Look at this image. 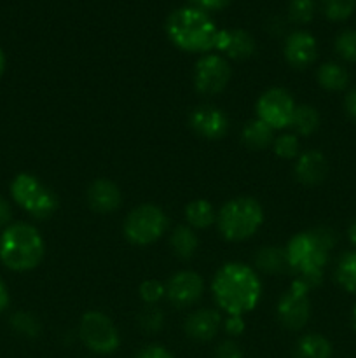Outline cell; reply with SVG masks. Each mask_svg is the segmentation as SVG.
<instances>
[{"mask_svg": "<svg viewBox=\"0 0 356 358\" xmlns=\"http://www.w3.org/2000/svg\"><path fill=\"white\" fill-rule=\"evenodd\" d=\"M215 49L230 59H248L255 52V38L243 28L220 30Z\"/></svg>", "mask_w": 356, "mask_h": 358, "instance_id": "16", "label": "cell"}, {"mask_svg": "<svg viewBox=\"0 0 356 358\" xmlns=\"http://www.w3.org/2000/svg\"><path fill=\"white\" fill-rule=\"evenodd\" d=\"M232 70L229 62L220 55H202L194 69V86L205 96L222 93L229 84Z\"/></svg>", "mask_w": 356, "mask_h": 358, "instance_id": "11", "label": "cell"}, {"mask_svg": "<svg viewBox=\"0 0 356 358\" xmlns=\"http://www.w3.org/2000/svg\"><path fill=\"white\" fill-rule=\"evenodd\" d=\"M318 84L327 91H344L349 86V72L335 62L323 63L316 72Z\"/></svg>", "mask_w": 356, "mask_h": 358, "instance_id": "22", "label": "cell"}, {"mask_svg": "<svg viewBox=\"0 0 356 358\" xmlns=\"http://www.w3.org/2000/svg\"><path fill=\"white\" fill-rule=\"evenodd\" d=\"M295 178L304 185H320L328 177V159L320 150H307L297 157Z\"/></svg>", "mask_w": 356, "mask_h": 358, "instance_id": "18", "label": "cell"}, {"mask_svg": "<svg viewBox=\"0 0 356 358\" xmlns=\"http://www.w3.org/2000/svg\"><path fill=\"white\" fill-rule=\"evenodd\" d=\"M10 196L34 219L45 220L58 210V198L35 175L20 173L10 182Z\"/></svg>", "mask_w": 356, "mask_h": 358, "instance_id": "6", "label": "cell"}, {"mask_svg": "<svg viewBox=\"0 0 356 358\" xmlns=\"http://www.w3.org/2000/svg\"><path fill=\"white\" fill-rule=\"evenodd\" d=\"M168 229V215L161 206L143 203L128 213L124 220V236L129 243L147 247L164 236Z\"/></svg>", "mask_w": 356, "mask_h": 358, "instance_id": "7", "label": "cell"}, {"mask_svg": "<svg viewBox=\"0 0 356 358\" xmlns=\"http://www.w3.org/2000/svg\"><path fill=\"white\" fill-rule=\"evenodd\" d=\"M166 35L178 49L185 52L208 55L216 45L218 28L208 13L194 6L173 10L166 20Z\"/></svg>", "mask_w": 356, "mask_h": 358, "instance_id": "3", "label": "cell"}, {"mask_svg": "<svg viewBox=\"0 0 356 358\" xmlns=\"http://www.w3.org/2000/svg\"><path fill=\"white\" fill-rule=\"evenodd\" d=\"M335 52L344 62L356 63V30H344L335 37Z\"/></svg>", "mask_w": 356, "mask_h": 358, "instance_id": "31", "label": "cell"}, {"mask_svg": "<svg viewBox=\"0 0 356 358\" xmlns=\"http://www.w3.org/2000/svg\"><path fill=\"white\" fill-rule=\"evenodd\" d=\"M3 70H6V55H3V51L0 49V77H2Z\"/></svg>", "mask_w": 356, "mask_h": 358, "instance_id": "42", "label": "cell"}, {"mask_svg": "<svg viewBox=\"0 0 356 358\" xmlns=\"http://www.w3.org/2000/svg\"><path fill=\"white\" fill-rule=\"evenodd\" d=\"M332 353H334L332 343L316 332L302 336L293 350L295 358H332Z\"/></svg>", "mask_w": 356, "mask_h": 358, "instance_id": "20", "label": "cell"}, {"mask_svg": "<svg viewBox=\"0 0 356 358\" xmlns=\"http://www.w3.org/2000/svg\"><path fill=\"white\" fill-rule=\"evenodd\" d=\"M272 150H274L276 156L281 157V159H293V157H299V138H297V135H293V133H285V135L276 136L274 142H272Z\"/></svg>", "mask_w": 356, "mask_h": 358, "instance_id": "29", "label": "cell"}, {"mask_svg": "<svg viewBox=\"0 0 356 358\" xmlns=\"http://www.w3.org/2000/svg\"><path fill=\"white\" fill-rule=\"evenodd\" d=\"M335 243H337V234L327 226L302 231L292 236L285 250L288 269L295 275V280L304 282L309 289L320 285L323 282L325 268Z\"/></svg>", "mask_w": 356, "mask_h": 358, "instance_id": "1", "label": "cell"}, {"mask_svg": "<svg viewBox=\"0 0 356 358\" xmlns=\"http://www.w3.org/2000/svg\"><path fill=\"white\" fill-rule=\"evenodd\" d=\"M295 101L292 94L283 87H271L260 94L255 105L257 119L271 126L272 129H285L292 124Z\"/></svg>", "mask_w": 356, "mask_h": 358, "instance_id": "10", "label": "cell"}, {"mask_svg": "<svg viewBox=\"0 0 356 358\" xmlns=\"http://www.w3.org/2000/svg\"><path fill=\"white\" fill-rule=\"evenodd\" d=\"M255 266L267 275H283L288 271L286 250L281 247H262L255 254Z\"/></svg>", "mask_w": 356, "mask_h": 358, "instance_id": "21", "label": "cell"}, {"mask_svg": "<svg viewBox=\"0 0 356 358\" xmlns=\"http://www.w3.org/2000/svg\"><path fill=\"white\" fill-rule=\"evenodd\" d=\"M212 292L220 310L243 317L257 308L262 297V282L244 262H227L213 276Z\"/></svg>", "mask_w": 356, "mask_h": 358, "instance_id": "2", "label": "cell"}, {"mask_svg": "<svg viewBox=\"0 0 356 358\" xmlns=\"http://www.w3.org/2000/svg\"><path fill=\"white\" fill-rule=\"evenodd\" d=\"M223 329H225L227 334L236 338V336L243 334L244 329H246V324H244L241 315H229V317L225 318V322H223Z\"/></svg>", "mask_w": 356, "mask_h": 358, "instance_id": "34", "label": "cell"}, {"mask_svg": "<svg viewBox=\"0 0 356 358\" xmlns=\"http://www.w3.org/2000/svg\"><path fill=\"white\" fill-rule=\"evenodd\" d=\"M136 358H175V357L171 355V352H168L164 346L150 345V346H145V348L140 350Z\"/></svg>", "mask_w": 356, "mask_h": 358, "instance_id": "36", "label": "cell"}, {"mask_svg": "<svg viewBox=\"0 0 356 358\" xmlns=\"http://www.w3.org/2000/svg\"><path fill=\"white\" fill-rule=\"evenodd\" d=\"M9 301H10L9 290H7L6 282L0 278V313L7 310V306H9Z\"/></svg>", "mask_w": 356, "mask_h": 358, "instance_id": "40", "label": "cell"}, {"mask_svg": "<svg viewBox=\"0 0 356 358\" xmlns=\"http://www.w3.org/2000/svg\"><path fill=\"white\" fill-rule=\"evenodd\" d=\"M344 108H346V114H348L349 117L356 122V87L346 94Z\"/></svg>", "mask_w": 356, "mask_h": 358, "instance_id": "39", "label": "cell"}, {"mask_svg": "<svg viewBox=\"0 0 356 358\" xmlns=\"http://www.w3.org/2000/svg\"><path fill=\"white\" fill-rule=\"evenodd\" d=\"M320 122L321 117L316 107H313V105H297L290 126L295 129L297 135L311 136L318 131Z\"/></svg>", "mask_w": 356, "mask_h": 358, "instance_id": "24", "label": "cell"}, {"mask_svg": "<svg viewBox=\"0 0 356 358\" xmlns=\"http://www.w3.org/2000/svg\"><path fill=\"white\" fill-rule=\"evenodd\" d=\"M215 358H243V352L234 341H223L215 350Z\"/></svg>", "mask_w": 356, "mask_h": 358, "instance_id": "35", "label": "cell"}, {"mask_svg": "<svg viewBox=\"0 0 356 358\" xmlns=\"http://www.w3.org/2000/svg\"><path fill=\"white\" fill-rule=\"evenodd\" d=\"M87 205L96 213H114L122 205V192L108 178H96L87 189Z\"/></svg>", "mask_w": 356, "mask_h": 358, "instance_id": "15", "label": "cell"}, {"mask_svg": "<svg viewBox=\"0 0 356 358\" xmlns=\"http://www.w3.org/2000/svg\"><path fill=\"white\" fill-rule=\"evenodd\" d=\"M309 287L300 280H293L290 289L279 297L276 315L281 322L283 327L288 331H300L306 327L311 317V301H309Z\"/></svg>", "mask_w": 356, "mask_h": 358, "instance_id": "9", "label": "cell"}, {"mask_svg": "<svg viewBox=\"0 0 356 358\" xmlns=\"http://www.w3.org/2000/svg\"><path fill=\"white\" fill-rule=\"evenodd\" d=\"M351 320H353V327L356 329V304L355 308H353V313H351Z\"/></svg>", "mask_w": 356, "mask_h": 358, "instance_id": "43", "label": "cell"}, {"mask_svg": "<svg viewBox=\"0 0 356 358\" xmlns=\"http://www.w3.org/2000/svg\"><path fill=\"white\" fill-rule=\"evenodd\" d=\"M10 220H13V210H10L9 201L0 196V227L6 229L7 226H10Z\"/></svg>", "mask_w": 356, "mask_h": 358, "instance_id": "38", "label": "cell"}, {"mask_svg": "<svg viewBox=\"0 0 356 358\" xmlns=\"http://www.w3.org/2000/svg\"><path fill=\"white\" fill-rule=\"evenodd\" d=\"M316 13V3L314 0H290L288 3V17L297 24L309 23Z\"/></svg>", "mask_w": 356, "mask_h": 358, "instance_id": "30", "label": "cell"}, {"mask_svg": "<svg viewBox=\"0 0 356 358\" xmlns=\"http://www.w3.org/2000/svg\"><path fill=\"white\" fill-rule=\"evenodd\" d=\"M188 126L201 138L220 140L229 131V117L215 105H199L188 115Z\"/></svg>", "mask_w": 356, "mask_h": 358, "instance_id": "13", "label": "cell"}, {"mask_svg": "<svg viewBox=\"0 0 356 358\" xmlns=\"http://www.w3.org/2000/svg\"><path fill=\"white\" fill-rule=\"evenodd\" d=\"M323 14L330 21H346L356 9V0H321Z\"/></svg>", "mask_w": 356, "mask_h": 358, "instance_id": "28", "label": "cell"}, {"mask_svg": "<svg viewBox=\"0 0 356 358\" xmlns=\"http://www.w3.org/2000/svg\"><path fill=\"white\" fill-rule=\"evenodd\" d=\"M335 280L349 294L356 296V250L346 252L335 266Z\"/></svg>", "mask_w": 356, "mask_h": 358, "instance_id": "26", "label": "cell"}, {"mask_svg": "<svg viewBox=\"0 0 356 358\" xmlns=\"http://www.w3.org/2000/svg\"><path fill=\"white\" fill-rule=\"evenodd\" d=\"M220 327H222V317L218 311L212 310V308L194 311L185 320V334L199 343L212 341L218 334Z\"/></svg>", "mask_w": 356, "mask_h": 358, "instance_id": "17", "label": "cell"}, {"mask_svg": "<svg viewBox=\"0 0 356 358\" xmlns=\"http://www.w3.org/2000/svg\"><path fill=\"white\" fill-rule=\"evenodd\" d=\"M170 245L171 250H173V254L177 255L178 259L187 261V259L194 257L195 250H198L199 247V240L191 226H178L175 227L173 233H171Z\"/></svg>", "mask_w": 356, "mask_h": 358, "instance_id": "23", "label": "cell"}, {"mask_svg": "<svg viewBox=\"0 0 356 358\" xmlns=\"http://www.w3.org/2000/svg\"><path fill=\"white\" fill-rule=\"evenodd\" d=\"M191 2L194 3V7L205 10V13H208V10L223 9V7L229 6L230 0H191Z\"/></svg>", "mask_w": 356, "mask_h": 358, "instance_id": "37", "label": "cell"}, {"mask_svg": "<svg viewBox=\"0 0 356 358\" xmlns=\"http://www.w3.org/2000/svg\"><path fill=\"white\" fill-rule=\"evenodd\" d=\"M138 292L143 303L152 306V304H157L164 296H166V285L161 283L159 280H145V282L140 285Z\"/></svg>", "mask_w": 356, "mask_h": 358, "instance_id": "33", "label": "cell"}, {"mask_svg": "<svg viewBox=\"0 0 356 358\" xmlns=\"http://www.w3.org/2000/svg\"><path fill=\"white\" fill-rule=\"evenodd\" d=\"M44 254V238L30 224H10L0 234V261L10 271H31L40 264Z\"/></svg>", "mask_w": 356, "mask_h": 358, "instance_id": "4", "label": "cell"}, {"mask_svg": "<svg viewBox=\"0 0 356 358\" xmlns=\"http://www.w3.org/2000/svg\"><path fill=\"white\" fill-rule=\"evenodd\" d=\"M241 140L251 150L267 149L274 142V129L265 124V122H262L260 119L255 117L243 126Z\"/></svg>", "mask_w": 356, "mask_h": 358, "instance_id": "19", "label": "cell"}, {"mask_svg": "<svg viewBox=\"0 0 356 358\" xmlns=\"http://www.w3.org/2000/svg\"><path fill=\"white\" fill-rule=\"evenodd\" d=\"M138 325L145 332H159L164 327V313L163 310L152 304V306H147L142 313L138 315Z\"/></svg>", "mask_w": 356, "mask_h": 358, "instance_id": "32", "label": "cell"}, {"mask_svg": "<svg viewBox=\"0 0 356 358\" xmlns=\"http://www.w3.org/2000/svg\"><path fill=\"white\" fill-rule=\"evenodd\" d=\"M185 219L191 227L206 229L213 222H216V212L212 203L206 199H194L185 206Z\"/></svg>", "mask_w": 356, "mask_h": 358, "instance_id": "25", "label": "cell"}, {"mask_svg": "<svg viewBox=\"0 0 356 358\" xmlns=\"http://www.w3.org/2000/svg\"><path fill=\"white\" fill-rule=\"evenodd\" d=\"M10 327L14 332L24 338H37L40 334V322L35 315L28 313V311H17L10 317Z\"/></svg>", "mask_w": 356, "mask_h": 358, "instance_id": "27", "label": "cell"}, {"mask_svg": "<svg viewBox=\"0 0 356 358\" xmlns=\"http://www.w3.org/2000/svg\"><path fill=\"white\" fill-rule=\"evenodd\" d=\"M286 63L295 70H304L318 58V41L306 30H295L286 37L283 48Z\"/></svg>", "mask_w": 356, "mask_h": 358, "instance_id": "14", "label": "cell"}, {"mask_svg": "<svg viewBox=\"0 0 356 358\" xmlns=\"http://www.w3.org/2000/svg\"><path fill=\"white\" fill-rule=\"evenodd\" d=\"M205 292V280L195 271H178L166 285V297L175 308L192 306L201 299Z\"/></svg>", "mask_w": 356, "mask_h": 358, "instance_id": "12", "label": "cell"}, {"mask_svg": "<svg viewBox=\"0 0 356 358\" xmlns=\"http://www.w3.org/2000/svg\"><path fill=\"white\" fill-rule=\"evenodd\" d=\"M348 236H349V241H351L353 247L356 248V219L353 220V224H351V226H349Z\"/></svg>", "mask_w": 356, "mask_h": 358, "instance_id": "41", "label": "cell"}, {"mask_svg": "<svg viewBox=\"0 0 356 358\" xmlns=\"http://www.w3.org/2000/svg\"><path fill=\"white\" fill-rule=\"evenodd\" d=\"M264 224V208L248 196H239L220 208L216 226L227 241H244L253 236Z\"/></svg>", "mask_w": 356, "mask_h": 358, "instance_id": "5", "label": "cell"}, {"mask_svg": "<svg viewBox=\"0 0 356 358\" xmlns=\"http://www.w3.org/2000/svg\"><path fill=\"white\" fill-rule=\"evenodd\" d=\"M79 334L84 345L94 353L108 355L121 346V336L114 322L100 311H87L82 315Z\"/></svg>", "mask_w": 356, "mask_h": 358, "instance_id": "8", "label": "cell"}]
</instances>
